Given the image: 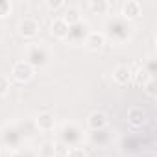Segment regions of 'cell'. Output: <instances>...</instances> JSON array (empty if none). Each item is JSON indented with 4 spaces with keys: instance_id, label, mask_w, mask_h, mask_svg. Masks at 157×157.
<instances>
[{
    "instance_id": "1",
    "label": "cell",
    "mask_w": 157,
    "mask_h": 157,
    "mask_svg": "<svg viewBox=\"0 0 157 157\" xmlns=\"http://www.w3.org/2000/svg\"><path fill=\"white\" fill-rule=\"evenodd\" d=\"M13 76L17 78V80L24 82V80H28V78L32 76V67L26 65V63H17L15 68H13Z\"/></svg>"
},
{
    "instance_id": "2",
    "label": "cell",
    "mask_w": 157,
    "mask_h": 157,
    "mask_svg": "<svg viewBox=\"0 0 157 157\" xmlns=\"http://www.w3.org/2000/svg\"><path fill=\"white\" fill-rule=\"evenodd\" d=\"M52 32L57 35V37H65V35H68V24L63 21V19H57V21H54V24H52Z\"/></svg>"
},
{
    "instance_id": "3",
    "label": "cell",
    "mask_w": 157,
    "mask_h": 157,
    "mask_svg": "<svg viewBox=\"0 0 157 157\" xmlns=\"http://www.w3.org/2000/svg\"><path fill=\"white\" fill-rule=\"evenodd\" d=\"M35 30H37V22H35V21L26 19V21L21 22V33H24V35H33Z\"/></svg>"
},
{
    "instance_id": "4",
    "label": "cell",
    "mask_w": 157,
    "mask_h": 157,
    "mask_svg": "<svg viewBox=\"0 0 157 157\" xmlns=\"http://www.w3.org/2000/svg\"><path fill=\"white\" fill-rule=\"evenodd\" d=\"M87 44H89V48H93V50H98V48H102V44H104V35L91 33V37H89Z\"/></svg>"
},
{
    "instance_id": "5",
    "label": "cell",
    "mask_w": 157,
    "mask_h": 157,
    "mask_svg": "<svg viewBox=\"0 0 157 157\" xmlns=\"http://www.w3.org/2000/svg\"><path fill=\"white\" fill-rule=\"evenodd\" d=\"M115 80H117L118 83H126V82L129 80V70H128L126 67H118V68L115 70Z\"/></svg>"
},
{
    "instance_id": "6",
    "label": "cell",
    "mask_w": 157,
    "mask_h": 157,
    "mask_svg": "<svg viewBox=\"0 0 157 157\" xmlns=\"http://www.w3.org/2000/svg\"><path fill=\"white\" fill-rule=\"evenodd\" d=\"M37 124H39V128H43V129H50V128H54V118H52V115H41L39 118H37Z\"/></svg>"
},
{
    "instance_id": "7",
    "label": "cell",
    "mask_w": 157,
    "mask_h": 157,
    "mask_svg": "<svg viewBox=\"0 0 157 157\" xmlns=\"http://www.w3.org/2000/svg\"><path fill=\"white\" fill-rule=\"evenodd\" d=\"M89 124H91L93 128H102V126L105 124V115H102V113H93L91 118H89Z\"/></svg>"
},
{
    "instance_id": "8",
    "label": "cell",
    "mask_w": 157,
    "mask_h": 157,
    "mask_svg": "<svg viewBox=\"0 0 157 157\" xmlns=\"http://www.w3.org/2000/svg\"><path fill=\"white\" fill-rule=\"evenodd\" d=\"M124 13H126L128 17H137V15H139V4H137V2H128V4L124 6Z\"/></svg>"
},
{
    "instance_id": "9",
    "label": "cell",
    "mask_w": 157,
    "mask_h": 157,
    "mask_svg": "<svg viewBox=\"0 0 157 157\" xmlns=\"http://www.w3.org/2000/svg\"><path fill=\"white\" fill-rule=\"evenodd\" d=\"M129 120H131V124H140L144 120V113L140 109H131L129 111Z\"/></svg>"
},
{
    "instance_id": "10",
    "label": "cell",
    "mask_w": 157,
    "mask_h": 157,
    "mask_svg": "<svg viewBox=\"0 0 157 157\" xmlns=\"http://www.w3.org/2000/svg\"><path fill=\"white\" fill-rule=\"evenodd\" d=\"M78 19H80V17H78V11H76V10H72V8L67 10V19H65L67 24H68V22H76Z\"/></svg>"
},
{
    "instance_id": "11",
    "label": "cell",
    "mask_w": 157,
    "mask_h": 157,
    "mask_svg": "<svg viewBox=\"0 0 157 157\" xmlns=\"http://www.w3.org/2000/svg\"><path fill=\"white\" fill-rule=\"evenodd\" d=\"M41 151H43V155H44V157H54V151H56V150L52 148V144H48V142H46V144L43 146V150H41Z\"/></svg>"
},
{
    "instance_id": "12",
    "label": "cell",
    "mask_w": 157,
    "mask_h": 157,
    "mask_svg": "<svg viewBox=\"0 0 157 157\" xmlns=\"http://www.w3.org/2000/svg\"><path fill=\"white\" fill-rule=\"evenodd\" d=\"M68 157H83V151H82L80 148H72V150L68 151Z\"/></svg>"
},
{
    "instance_id": "13",
    "label": "cell",
    "mask_w": 157,
    "mask_h": 157,
    "mask_svg": "<svg viewBox=\"0 0 157 157\" xmlns=\"http://www.w3.org/2000/svg\"><path fill=\"white\" fill-rule=\"evenodd\" d=\"M8 10H10V4L8 2H0V17H4Z\"/></svg>"
},
{
    "instance_id": "14",
    "label": "cell",
    "mask_w": 157,
    "mask_h": 157,
    "mask_svg": "<svg viewBox=\"0 0 157 157\" xmlns=\"http://www.w3.org/2000/svg\"><path fill=\"white\" fill-rule=\"evenodd\" d=\"M94 10H104V8H107V4H91Z\"/></svg>"
}]
</instances>
